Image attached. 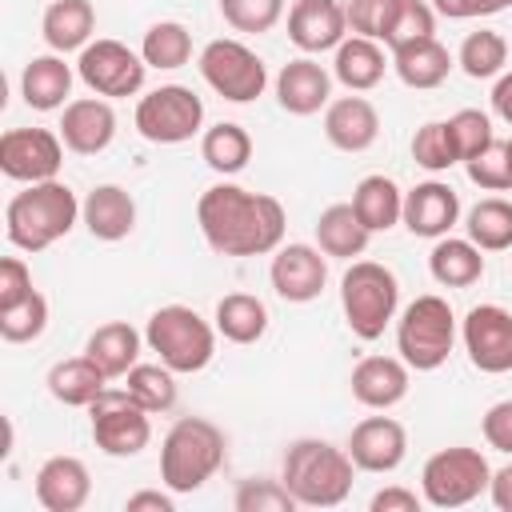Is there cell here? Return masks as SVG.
<instances>
[{
  "label": "cell",
  "mask_w": 512,
  "mask_h": 512,
  "mask_svg": "<svg viewBox=\"0 0 512 512\" xmlns=\"http://www.w3.org/2000/svg\"><path fill=\"white\" fill-rule=\"evenodd\" d=\"M204 124V100L184 84H160L136 104V132L148 144H184Z\"/></svg>",
  "instance_id": "9"
},
{
  "label": "cell",
  "mask_w": 512,
  "mask_h": 512,
  "mask_svg": "<svg viewBox=\"0 0 512 512\" xmlns=\"http://www.w3.org/2000/svg\"><path fill=\"white\" fill-rule=\"evenodd\" d=\"M268 280L280 300L288 304H308L324 292L328 284V260L312 244H280L268 268Z\"/></svg>",
  "instance_id": "15"
},
{
  "label": "cell",
  "mask_w": 512,
  "mask_h": 512,
  "mask_svg": "<svg viewBox=\"0 0 512 512\" xmlns=\"http://www.w3.org/2000/svg\"><path fill=\"white\" fill-rule=\"evenodd\" d=\"M468 240L480 248V252H504L512 248V200L504 196H484L468 208Z\"/></svg>",
  "instance_id": "36"
},
{
  "label": "cell",
  "mask_w": 512,
  "mask_h": 512,
  "mask_svg": "<svg viewBox=\"0 0 512 512\" xmlns=\"http://www.w3.org/2000/svg\"><path fill=\"white\" fill-rule=\"evenodd\" d=\"M352 396L356 404L364 408H392L408 396V364L396 360V356H364L356 368H352Z\"/></svg>",
  "instance_id": "23"
},
{
  "label": "cell",
  "mask_w": 512,
  "mask_h": 512,
  "mask_svg": "<svg viewBox=\"0 0 512 512\" xmlns=\"http://www.w3.org/2000/svg\"><path fill=\"white\" fill-rule=\"evenodd\" d=\"M436 32V8L424 4V0H404L396 20H392V32L384 40V48H404L412 40H428Z\"/></svg>",
  "instance_id": "47"
},
{
  "label": "cell",
  "mask_w": 512,
  "mask_h": 512,
  "mask_svg": "<svg viewBox=\"0 0 512 512\" xmlns=\"http://www.w3.org/2000/svg\"><path fill=\"white\" fill-rule=\"evenodd\" d=\"M492 112L512 128V72H504L496 80V88H492Z\"/></svg>",
  "instance_id": "54"
},
{
  "label": "cell",
  "mask_w": 512,
  "mask_h": 512,
  "mask_svg": "<svg viewBox=\"0 0 512 512\" xmlns=\"http://www.w3.org/2000/svg\"><path fill=\"white\" fill-rule=\"evenodd\" d=\"M400 4L404 0H352L344 12H348V28L356 32V36H368V40H388V32H392V20H396V12H400Z\"/></svg>",
  "instance_id": "45"
},
{
  "label": "cell",
  "mask_w": 512,
  "mask_h": 512,
  "mask_svg": "<svg viewBox=\"0 0 512 512\" xmlns=\"http://www.w3.org/2000/svg\"><path fill=\"white\" fill-rule=\"evenodd\" d=\"M396 304H400V284L392 268L376 260H352V268L340 280V308L352 336L380 340L384 328L396 320Z\"/></svg>",
  "instance_id": "6"
},
{
  "label": "cell",
  "mask_w": 512,
  "mask_h": 512,
  "mask_svg": "<svg viewBox=\"0 0 512 512\" xmlns=\"http://www.w3.org/2000/svg\"><path fill=\"white\" fill-rule=\"evenodd\" d=\"M220 16L236 32H272L284 16V0H220Z\"/></svg>",
  "instance_id": "43"
},
{
  "label": "cell",
  "mask_w": 512,
  "mask_h": 512,
  "mask_svg": "<svg viewBox=\"0 0 512 512\" xmlns=\"http://www.w3.org/2000/svg\"><path fill=\"white\" fill-rule=\"evenodd\" d=\"M64 164V140L48 128H8L0 136V172L20 184L56 180Z\"/></svg>",
  "instance_id": "13"
},
{
  "label": "cell",
  "mask_w": 512,
  "mask_h": 512,
  "mask_svg": "<svg viewBox=\"0 0 512 512\" xmlns=\"http://www.w3.org/2000/svg\"><path fill=\"white\" fill-rule=\"evenodd\" d=\"M428 272L444 288H472L484 276V256H480V248L472 240L440 236L436 248L428 252Z\"/></svg>",
  "instance_id": "33"
},
{
  "label": "cell",
  "mask_w": 512,
  "mask_h": 512,
  "mask_svg": "<svg viewBox=\"0 0 512 512\" xmlns=\"http://www.w3.org/2000/svg\"><path fill=\"white\" fill-rule=\"evenodd\" d=\"M232 508L236 512H292L296 496L288 492L284 480H240Z\"/></svg>",
  "instance_id": "42"
},
{
  "label": "cell",
  "mask_w": 512,
  "mask_h": 512,
  "mask_svg": "<svg viewBox=\"0 0 512 512\" xmlns=\"http://www.w3.org/2000/svg\"><path fill=\"white\" fill-rule=\"evenodd\" d=\"M492 468L480 448H440L424 460L420 492L432 508H464L480 492H488Z\"/></svg>",
  "instance_id": "8"
},
{
  "label": "cell",
  "mask_w": 512,
  "mask_h": 512,
  "mask_svg": "<svg viewBox=\"0 0 512 512\" xmlns=\"http://www.w3.org/2000/svg\"><path fill=\"white\" fill-rule=\"evenodd\" d=\"M72 92V68L64 64L60 52H48V56H32L20 72V96L28 108L36 112H52V108H64Z\"/></svg>",
  "instance_id": "25"
},
{
  "label": "cell",
  "mask_w": 512,
  "mask_h": 512,
  "mask_svg": "<svg viewBox=\"0 0 512 512\" xmlns=\"http://www.w3.org/2000/svg\"><path fill=\"white\" fill-rule=\"evenodd\" d=\"M412 160L428 172H448L452 164H460V152H456V140H452V128L448 120H428L416 128L412 136Z\"/></svg>",
  "instance_id": "40"
},
{
  "label": "cell",
  "mask_w": 512,
  "mask_h": 512,
  "mask_svg": "<svg viewBox=\"0 0 512 512\" xmlns=\"http://www.w3.org/2000/svg\"><path fill=\"white\" fill-rule=\"evenodd\" d=\"M84 356H92L108 380H120L128 376V368L140 364V332L124 320H108L88 336Z\"/></svg>",
  "instance_id": "30"
},
{
  "label": "cell",
  "mask_w": 512,
  "mask_h": 512,
  "mask_svg": "<svg viewBox=\"0 0 512 512\" xmlns=\"http://www.w3.org/2000/svg\"><path fill=\"white\" fill-rule=\"evenodd\" d=\"M324 136L340 152H364L380 136V112L364 96H340L324 108Z\"/></svg>",
  "instance_id": "22"
},
{
  "label": "cell",
  "mask_w": 512,
  "mask_h": 512,
  "mask_svg": "<svg viewBox=\"0 0 512 512\" xmlns=\"http://www.w3.org/2000/svg\"><path fill=\"white\" fill-rule=\"evenodd\" d=\"M32 292H36V288H32L28 264H24L20 256H4V260H0V312L24 304Z\"/></svg>",
  "instance_id": "48"
},
{
  "label": "cell",
  "mask_w": 512,
  "mask_h": 512,
  "mask_svg": "<svg viewBox=\"0 0 512 512\" xmlns=\"http://www.w3.org/2000/svg\"><path fill=\"white\" fill-rule=\"evenodd\" d=\"M504 148H508V168H512V136L504 140Z\"/></svg>",
  "instance_id": "56"
},
{
  "label": "cell",
  "mask_w": 512,
  "mask_h": 512,
  "mask_svg": "<svg viewBox=\"0 0 512 512\" xmlns=\"http://www.w3.org/2000/svg\"><path fill=\"white\" fill-rule=\"evenodd\" d=\"M76 220H80L76 192L68 184H60V180H44V184H28L24 192H16L8 200L4 236L20 252H44L60 236H68Z\"/></svg>",
  "instance_id": "2"
},
{
  "label": "cell",
  "mask_w": 512,
  "mask_h": 512,
  "mask_svg": "<svg viewBox=\"0 0 512 512\" xmlns=\"http://www.w3.org/2000/svg\"><path fill=\"white\" fill-rule=\"evenodd\" d=\"M116 136V112L108 100L100 96H80V100H68L64 104V116H60V140L68 152L76 156H96L112 144Z\"/></svg>",
  "instance_id": "17"
},
{
  "label": "cell",
  "mask_w": 512,
  "mask_h": 512,
  "mask_svg": "<svg viewBox=\"0 0 512 512\" xmlns=\"http://www.w3.org/2000/svg\"><path fill=\"white\" fill-rule=\"evenodd\" d=\"M448 128H452V140H456V152H460V164L472 160L476 152H484L496 132H492V120L480 112V108H460L456 116H448Z\"/></svg>",
  "instance_id": "46"
},
{
  "label": "cell",
  "mask_w": 512,
  "mask_h": 512,
  "mask_svg": "<svg viewBox=\"0 0 512 512\" xmlns=\"http://www.w3.org/2000/svg\"><path fill=\"white\" fill-rule=\"evenodd\" d=\"M124 508H128V512H172L176 504H172V496H168V492L144 488V492H132V496L124 500Z\"/></svg>",
  "instance_id": "52"
},
{
  "label": "cell",
  "mask_w": 512,
  "mask_h": 512,
  "mask_svg": "<svg viewBox=\"0 0 512 512\" xmlns=\"http://www.w3.org/2000/svg\"><path fill=\"white\" fill-rule=\"evenodd\" d=\"M80 220L96 240H124L136 228V200L120 184H96L80 204Z\"/></svg>",
  "instance_id": "24"
},
{
  "label": "cell",
  "mask_w": 512,
  "mask_h": 512,
  "mask_svg": "<svg viewBox=\"0 0 512 512\" xmlns=\"http://www.w3.org/2000/svg\"><path fill=\"white\" fill-rule=\"evenodd\" d=\"M144 56H136L128 44L120 40H92L88 48H80L76 60V76L96 92V96H136L144 88Z\"/></svg>",
  "instance_id": "12"
},
{
  "label": "cell",
  "mask_w": 512,
  "mask_h": 512,
  "mask_svg": "<svg viewBox=\"0 0 512 512\" xmlns=\"http://www.w3.org/2000/svg\"><path fill=\"white\" fill-rule=\"evenodd\" d=\"M200 76H204V84L216 96H224L232 104H248V100H256L268 88L264 60L248 44L224 40V36L204 44V52H200Z\"/></svg>",
  "instance_id": "11"
},
{
  "label": "cell",
  "mask_w": 512,
  "mask_h": 512,
  "mask_svg": "<svg viewBox=\"0 0 512 512\" xmlns=\"http://www.w3.org/2000/svg\"><path fill=\"white\" fill-rule=\"evenodd\" d=\"M468 180L484 192H508L512 188V168H508V148L504 140H492L484 152H476L472 160H464Z\"/></svg>",
  "instance_id": "44"
},
{
  "label": "cell",
  "mask_w": 512,
  "mask_h": 512,
  "mask_svg": "<svg viewBox=\"0 0 512 512\" xmlns=\"http://www.w3.org/2000/svg\"><path fill=\"white\" fill-rule=\"evenodd\" d=\"M44 328H48V300L40 292H32L24 304L0 312V336L8 344H28V340L44 336Z\"/></svg>",
  "instance_id": "41"
},
{
  "label": "cell",
  "mask_w": 512,
  "mask_h": 512,
  "mask_svg": "<svg viewBox=\"0 0 512 512\" xmlns=\"http://www.w3.org/2000/svg\"><path fill=\"white\" fill-rule=\"evenodd\" d=\"M456 64L464 68V76L488 80V76H496V72L508 64V44H504V36L492 32V28L468 32L464 44H460V52H456Z\"/></svg>",
  "instance_id": "38"
},
{
  "label": "cell",
  "mask_w": 512,
  "mask_h": 512,
  "mask_svg": "<svg viewBox=\"0 0 512 512\" xmlns=\"http://www.w3.org/2000/svg\"><path fill=\"white\" fill-rule=\"evenodd\" d=\"M44 384H48L52 400H60L64 408H92L100 400V392L108 388V376L100 372V364L92 356H68L60 364H52Z\"/></svg>",
  "instance_id": "26"
},
{
  "label": "cell",
  "mask_w": 512,
  "mask_h": 512,
  "mask_svg": "<svg viewBox=\"0 0 512 512\" xmlns=\"http://www.w3.org/2000/svg\"><path fill=\"white\" fill-rule=\"evenodd\" d=\"M92 496V476L76 456H48L36 472V500L44 512H80Z\"/></svg>",
  "instance_id": "20"
},
{
  "label": "cell",
  "mask_w": 512,
  "mask_h": 512,
  "mask_svg": "<svg viewBox=\"0 0 512 512\" xmlns=\"http://www.w3.org/2000/svg\"><path fill=\"white\" fill-rule=\"evenodd\" d=\"M196 224L220 256H268L284 244V204L240 184H212L196 200Z\"/></svg>",
  "instance_id": "1"
},
{
  "label": "cell",
  "mask_w": 512,
  "mask_h": 512,
  "mask_svg": "<svg viewBox=\"0 0 512 512\" xmlns=\"http://www.w3.org/2000/svg\"><path fill=\"white\" fill-rule=\"evenodd\" d=\"M92 412V440L104 456L128 460L148 448L152 440V412L128 396V388H104L100 400L88 408Z\"/></svg>",
  "instance_id": "10"
},
{
  "label": "cell",
  "mask_w": 512,
  "mask_h": 512,
  "mask_svg": "<svg viewBox=\"0 0 512 512\" xmlns=\"http://www.w3.org/2000/svg\"><path fill=\"white\" fill-rule=\"evenodd\" d=\"M352 208L368 232H388L404 216V192L392 176H364L352 192Z\"/></svg>",
  "instance_id": "31"
},
{
  "label": "cell",
  "mask_w": 512,
  "mask_h": 512,
  "mask_svg": "<svg viewBox=\"0 0 512 512\" xmlns=\"http://www.w3.org/2000/svg\"><path fill=\"white\" fill-rule=\"evenodd\" d=\"M452 64H456V60L448 56V48H444L436 36L412 40V44H404V48H392V68H396V76H400L408 88H420V92L440 88V84L448 80Z\"/></svg>",
  "instance_id": "28"
},
{
  "label": "cell",
  "mask_w": 512,
  "mask_h": 512,
  "mask_svg": "<svg viewBox=\"0 0 512 512\" xmlns=\"http://www.w3.org/2000/svg\"><path fill=\"white\" fill-rule=\"evenodd\" d=\"M92 28H96V8L92 0H52L44 8V20H40V32H44V44L52 52H76V48H88L92 40Z\"/></svg>",
  "instance_id": "27"
},
{
  "label": "cell",
  "mask_w": 512,
  "mask_h": 512,
  "mask_svg": "<svg viewBox=\"0 0 512 512\" xmlns=\"http://www.w3.org/2000/svg\"><path fill=\"white\" fill-rule=\"evenodd\" d=\"M492 4V12H500V8H512V0H488Z\"/></svg>",
  "instance_id": "55"
},
{
  "label": "cell",
  "mask_w": 512,
  "mask_h": 512,
  "mask_svg": "<svg viewBox=\"0 0 512 512\" xmlns=\"http://www.w3.org/2000/svg\"><path fill=\"white\" fill-rule=\"evenodd\" d=\"M460 336H464V352H468L472 368H480L488 376L512 372V312L508 308H500V304L468 308Z\"/></svg>",
  "instance_id": "14"
},
{
  "label": "cell",
  "mask_w": 512,
  "mask_h": 512,
  "mask_svg": "<svg viewBox=\"0 0 512 512\" xmlns=\"http://www.w3.org/2000/svg\"><path fill=\"white\" fill-rule=\"evenodd\" d=\"M224 432L204 416H180L160 444V480L168 492L188 496L204 488L224 464Z\"/></svg>",
  "instance_id": "4"
},
{
  "label": "cell",
  "mask_w": 512,
  "mask_h": 512,
  "mask_svg": "<svg viewBox=\"0 0 512 512\" xmlns=\"http://www.w3.org/2000/svg\"><path fill=\"white\" fill-rule=\"evenodd\" d=\"M404 228L424 240H440L460 220V196L444 180H424L412 192H404Z\"/></svg>",
  "instance_id": "18"
},
{
  "label": "cell",
  "mask_w": 512,
  "mask_h": 512,
  "mask_svg": "<svg viewBox=\"0 0 512 512\" xmlns=\"http://www.w3.org/2000/svg\"><path fill=\"white\" fill-rule=\"evenodd\" d=\"M216 332L232 344H256L268 332V308L260 296L248 292H228L216 304Z\"/></svg>",
  "instance_id": "34"
},
{
  "label": "cell",
  "mask_w": 512,
  "mask_h": 512,
  "mask_svg": "<svg viewBox=\"0 0 512 512\" xmlns=\"http://www.w3.org/2000/svg\"><path fill=\"white\" fill-rule=\"evenodd\" d=\"M140 56L148 68H160V72H172V68H184L192 60V36L180 20H160L144 32V44H140Z\"/></svg>",
  "instance_id": "37"
},
{
  "label": "cell",
  "mask_w": 512,
  "mask_h": 512,
  "mask_svg": "<svg viewBox=\"0 0 512 512\" xmlns=\"http://www.w3.org/2000/svg\"><path fill=\"white\" fill-rule=\"evenodd\" d=\"M384 48L380 40H368V36H344L340 48H336V60H332V76L348 88V92H368L384 80Z\"/></svg>",
  "instance_id": "29"
},
{
  "label": "cell",
  "mask_w": 512,
  "mask_h": 512,
  "mask_svg": "<svg viewBox=\"0 0 512 512\" xmlns=\"http://www.w3.org/2000/svg\"><path fill=\"white\" fill-rule=\"evenodd\" d=\"M488 496L500 512H512V464H504L500 472H492V484H488Z\"/></svg>",
  "instance_id": "53"
},
{
  "label": "cell",
  "mask_w": 512,
  "mask_h": 512,
  "mask_svg": "<svg viewBox=\"0 0 512 512\" xmlns=\"http://www.w3.org/2000/svg\"><path fill=\"white\" fill-rule=\"evenodd\" d=\"M420 500H424V496H416L412 488H396V484H392V488H380L368 508H372V512H420Z\"/></svg>",
  "instance_id": "50"
},
{
  "label": "cell",
  "mask_w": 512,
  "mask_h": 512,
  "mask_svg": "<svg viewBox=\"0 0 512 512\" xmlns=\"http://www.w3.org/2000/svg\"><path fill=\"white\" fill-rule=\"evenodd\" d=\"M352 472H356V464H352L348 448H336L328 440L304 436V440L288 444L280 480L288 484L296 504H304V508H336L352 492Z\"/></svg>",
  "instance_id": "3"
},
{
  "label": "cell",
  "mask_w": 512,
  "mask_h": 512,
  "mask_svg": "<svg viewBox=\"0 0 512 512\" xmlns=\"http://www.w3.org/2000/svg\"><path fill=\"white\" fill-rule=\"evenodd\" d=\"M456 344V316L444 296H416L396 324V348L400 360L416 372H436Z\"/></svg>",
  "instance_id": "7"
},
{
  "label": "cell",
  "mask_w": 512,
  "mask_h": 512,
  "mask_svg": "<svg viewBox=\"0 0 512 512\" xmlns=\"http://www.w3.org/2000/svg\"><path fill=\"white\" fill-rule=\"evenodd\" d=\"M344 32H348V12L336 0H296L288 8V40L300 52L340 48Z\"/></svg>",
  "instance_id": "19"
},
{
  "label": "cell",
  "mask_w": 512,
  "mask_h": 512,
  "mask_svg": "<svg viewBox=\"0 0 512 512\" xmlns=\"http://www.w3.org/2000/svg\"><path fill=\"white\" fill-rule=\"evenodd\" d=\"M432 8L448 20H472V16H492L488 0H432Z\"/></svg>",
  "instance_id": "51"
},
{
  "label": "cell",
  "mask_w": 512,
  "mask_h": 512,
  "mask_svg": "<svg viewBox=\"0 0 512 512\" xmlns=\"http://www.w3.org/2000/svg\"><path fill=\"white\" fill-rule=\"evenodd\" d=\"M332 76L324 72V64H316L312 56H300V60H288L276 76V100L284 112L292 116H312L320 108H328L332 100Z\"/></svg>",
  "instance_id": "21"
},
{
  "label": "cell",
  "mask_w": 512,
  "mask_h": 512,
  "mask_svg": "<svg viewBox=\"0 0 512 512\" xmlns=\"http://www.w3.org/2000/svg\"><path fill=\"white\" fill-rule=\"evenodd\" d=\"M176 372L168 364H136L124 376V388L136 404H144L148 412H168L176 404Z\"/></svg>",
  "instance_id": "39"
},
{
  "label": "cell",
  "mask_w": 512,
  "mask_h": 512,
  "mask_svg": "<svg viewBox=\"0 0 512 512\" xmlns=\"http://www.w3.org/2000/svg\"><path fill=\"white\" fill-rule=\"evenodd\" d=\"M348 456L360 472H396L408 456V432L392 416H368L352 428Z\"/></svg>",
  "instance_id": "16"
},
{
  "label": "cell",
  "mask_w": 512,
  "mask_h": 512,
  "mask_svg": "<svg viewBox=\"0 0 512 512\" xmlns=\"http://www.w3.org/2000/svg\"><path fill=\"white\" fill-rule=\"evenodd\" d=\"M368 228L364 220L356 216L352 204H328L316 220V244L324 256H336V260H352L368 248Z\"/></svg>",
  "instance_id": "32"
},
{
  "label": "cell",
  "mask_w": 512,
  "mask_h": 512,
  "mask_svg": "<svg viewBox=\"0 0 512 512\" xmlns=\"http://www.w3.org/2000/svg\"><path fill=\"white\" fill-rule=\"evenodd\" d=\"M480 428H484L488 448H496V452H508V456H512V400L492 404V408L484 412Z\"/></svg>",
  "instance_id": "49"
},
{
  "label": "cell",
  "mask_w": 512,
  "mask_h": 512,
  "mask_svg": "<svg viewBox=\"0 0 512 512\" xmlns=\"http://www.w3.org/2000/svg\"><path fill=\"white\" fill-rule=\"evenodd\" d=\"M200 156H204V164H208L212 172H220V176H236V172H244L248 160H252V136H248L240 124L220 120V124H212V128L204 132V140H200Z\"/></svg>",
  "instance_id": "35"
},
{
  "label": "cell",
  "mask_w": 512,
  "mask_h": 512,
  "mask_svg": "<svg viewBox=\"0 0 512 512\" xmlns=\"http://www.w3.org/2000/svg\"><path fill=\"white\" fill-rule=\"evenodd\" d=\"M144 340L148 348L160 356V364H168L172 372H200L212 364L216 356V332L212 324L188 308V304H164L148 316V328H144Z\"/></svg>",
  "instance_id": "5"
}]
</instances>
